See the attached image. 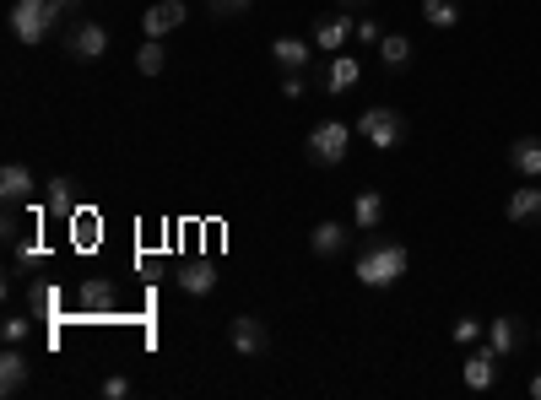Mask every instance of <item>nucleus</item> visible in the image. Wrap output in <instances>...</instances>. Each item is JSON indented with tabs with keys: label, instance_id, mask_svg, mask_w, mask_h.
Segmentation results:
<instances>
[{
	"label": "nucleus",
	"instance_id": "nucleus-24",
	"mask_svg": "<svg viewBox=\"0 0 541 400\" xmlns=\"http://www.w3.org/2000/svg\"><path fill=\"white\" fill-rule=\"evenodd\" d=\"M136 71H141V76H163V71H168V49H163V38H147V44L136 49Z\"/></svg>",
	"mask_w": 541,
	"mask_h": 400
},
{
	"label": "nucleus",
	"instance_id": "nucleus-13",
	"mask_svg": "<svg viewBox=\"0 0 541 400\" xmlns=\"http://www.w3.org/2000/svg\"><path fill=\"white\" fill-rule=\"evenodd\" d=\"M33 379V363L22 357V346H6L0 352V395H22Z\"/></svg>",
	"mask_w": 541,
	"mask_h": 400
},
{
	"label": "nucleus",
	"instance_id": "nucleus-6",
	"mask_svg": "<svg viewBox=\"0 0 541 400\" xmlns=\"http://www.w3.org/2000/svg\"><path fill=\"white\" fill-rule=\"evenodd\" d=\"M228 346L239 357H266L271 352V330H266V319H255V314H233L228 319Z\"/></svg>",
	"mask_w": 541,
	"mask_h": 400
},
{
	"label": "nucleus",
	"instance_id": "nucleus-32",
	"mask_svg": "<svg viewBox=\"0 0 541 400\" xmlns=\"http://www.w3.org/2000/svg\"><path fill=\"white\" fill-rule=\"evenodd\" d=\"M55 6L65 11V17H71V11H82V0H55Z\"/></svg>",
	"mask_w": 541,
	"mask_h": 400
},
{
	"label": "nucleus",
	"instance_id": "nucleus-9",
	"mask_svg": "<svg viewBox=\"0 0 541 400\" xmlns=\"http://www.w3.org/2000/svg\"><path fill=\"white\" fill-rule=\"evenodd\" d=\"M114 303H120V292H114L109 276H87L76 287V314H114Z\"/></svg>",
	"mask_w": 541,
	"mask_h": 400
},
{
	"label": "nucleus",
	"instance_id": "nucleus-5",
	"mask_svg": "<svg viewBox=\"0 0 541 400\" xmlns=\"http://www.w3.org/2000/svg\"><path fill=\"white\" fill-rule=\"evenodd\" d=\"M347 146H352V125H341V119H320V125L309 130V163L336 168L341 157H347Z\"/></svg>",
	"mask_w": 541,
	"mask_h": 400
},
{
	"label": "nucleus",
	"instance_id": "nucleus-1",
	"mask_svg": "<svg viewBox=\"0 0 541 400\" xmlns=\"http://www.w3.org/2000/svg\"><path fill=\"white\" fill-rule=\"evenodd\" d=\"M406 265H412V255H406V244H395V238H374V244L358 255V282L385 292L406 276Z\"/></svg>",
	"mask_w": 541,
	"mask_h": 400
},
{
	"label": "nucleus",
	"instance_id": "nucleus-22",
	"mask_svg": "<svg viewBox=\"0 0 541 400\" xmlns=\"http://www.w3.org/2000/svg\"><path fill=\"white\" fill-rule=\"evenodd\" d=\"M44 211H55V217H76V184L71 179H49L44 184Z\"/></svg>",
	"mask_w": 541,
	"mask_h": 400
},
{
	"label": "nucleus",
	"instance_id": "nucleus-23",
	"mask_svg": "<svg viewBox=\"0 0 541 400\" xmlns=\"http://www.w3.org/2000/svg\"><path fill=\"white\" fill-rule=\"evenodd\" d=\"M422 22L439 28V33H450L455 22H460V6H455V0H422Z\"/></svg>",
	"mask_w": 541,
	"mask_h": 400
},
{
	"label": "nucleus",
	"instance_id": "nucleus-4",
	"mask_svg": "<svg viewBox=\"0 0 541 400\" xmlns=\"http://www.w3.org/2000/svg\"><path fill=\"white\" fill-rule=\"evenodd\" d=\"M65 55L76 65H98L109 55V28H103L98 17H71L65 22Z\"/></svg>",
	"mask_w": 541,
	"mask_h": 400
},
{
	"label": "nucleus",
	"instance_id": "nucleus-30",
	"mask_svg": "<svg viewBox=\"0 0 541 400\" xmlns=\"http://www.w3.org/2000/svg\"><path fill=\"white\" fill-rule=\"evenodd\" d=\"M103 395H109V400H125V395H130V379H125V373H114V379H103Z\"/></svg>",
	"mask_w": 541,
	"mask_h": 400
},
{
	"label": "nucleus",
	"instance_id": "nucleus-12",
	"mask_svg": "<svg viewBox=\"0 0 541 400\" xmlns=\"http://www.w3.org/2000/svg\"><path fill=\"white\" fill-rule=\"evenodd\" d=\"M0 200H6V206H33V168L28 163L0 168Z\"/></svg>",
	"mask_w": 541,
	"mask_h": 400
},
{
	"label": "nucleus",
	"instance_id": "nucleus-17",
	"mask_svg": "<svg viewBox=\"0 0 541 400\" xmlns=\"http://www.w3.org/2000/svg\"><path fill=\"white\" fill-rule=\"evenodd\" d=\"M379 222H385V195H379V190H358V200H352V228H358V233H379Z\"/></svg>",
	"mask_w": 541,
	"mask_h": 400
},
{
	"label": "nucleus",
	"instance_id": "nucleus-2",
	"mask_svg": "<svg viewBox=\"0 0 541 400\" xmlns=\"http://www.w3.org/2000/svg\"><path fill=\"white\" fill-rule=\"evenodd\" d=\"M60 22H71V17H65L55 0H17V6H11V33H17V44H28V49L44 44Z\"/></svg>",
	"mask_w": 541,
	"mask_h": 400
},
{
	"label": "nucleus",
	"instance_id": "nucleus-3",
	"mask_svg": "<svg viewBox=\"0 0 541 400\" xmlns=\"http://www.w3.org/2000/svg\"><path fill=\"white\" fill-rule=\"evenodd\" d=\"M352 130H358V136H363L368 146H379V152H395V146L406 141V114H401V109H390V103H368Z\"/></svg>",
	"mask_w": 541,
	"mask_h": 400
},
{
	"label": "nucleus",
	"instance_id": "nucleus-8",
	"mask_svg": "<svg viewBox=\"0 0 541 400\" xmlns=\"http://www.w3.org/2000/svg\"><path fill=\"white\" fill-rule=\"evenodd\" d=\"M504 217L514 222V228H541V184L536 179H525L520 190H509Z\"/></svg>",
	"mask_w": 541,
	"mask_h": 400
},
{
	"label": "nucleus",
	"instance_id": "nucleus-33",
	"mask_svg": "<svg viewBox=\"0 0 541 400\" xmlns=\"http://www.w3.org/2000/svg\"><path fill=\"white\" fill-rule=\"evenodd\" d=\"M531 395H536V400H541V373H536V379H531Z\"/></svg>",
	"mask_w": 541,
	"mask_h": 400
},
{
	"label": "nucleus",
	"instance_id": "nucleus-28",
	"mask_svg": "<svg viewBox=\"0 0 541 400\" xmlns=\"http://www.w3.org/2000/svg\"><path fill=\"white\" fill-rule=\"evenodd\" d=\"M455 341H460V346H477V341H482V319L460 314V319H455Z\"/></svg>",
	"mask_w": 541,
	"mask_h": 400
},
{
	"label": "nucleus",
	"instance_id": "nucleus-11",
	"mask_svg": "<svg viewBox=\"0 0 541 400\" xmlns=\"http://www.w3.org/2000/svg\"><path fill=\"white\" fill-rule=\"evenodd\" d=\"M184 17H190V6H184V0H157L147 17H141V33H147V38H163V33L184 28Z\"/></svg>",
	"mask_w": 541,
	"mask_h": 400
},
{
	"label": "nucleus",
	"instance_id": "nucleus-7",
	"mask_svg": "<svg viewBox=\"0 0 541 400\" xmlns=\"http://www.w3.org/2000/svg\"><path fill=\"white\" fill-rule=\"evenodd\" d=\"M309 38H314V49H320V55H341V49L358 38V22L336 17V11H331V17H314V33Z\"/></svg>",
	"mask_w": 541,
	"mask_h": 400
},
{
	"label": "nucleus",
	"instance_id": "nucleus-21",
	"mask_svg": "<svg viewBox=\"0 0 541 400\" xmlns=\"http://www.w3.org/2000/svg\"><path fill=\"white\" fill-rule=\"evenodd\" d=\"M379 65L401 76L406 65H412V38H406V33H385V38H379Z\"/></svg>",
	"mask_w": 541,
	"mask_h": 400
},
{
	"label": "nucleus",
	"instance_id": "nucleus-19",
	"mask_svg": "<svg viewBox=\"0 0 541 400\" xmlns=\"http://www.w3.org/2000/svg\"><path fill=\"white\" fill-rule=\"evenodd\" d=\"M347 238H352V233L341 228V222H320V228L309 233V249H314L320 260H336L341 249H347Z\"/></svg>",
	"mask_w": 541,
	"mask_h": 400
},
{
	"label": "nucleus",
	"instance_id": "nucleus-14",
	"mask_svg": "<svg viewBox=\"0 0 541 400\" xmlns=\"http://www.w3.org/2000/svg\"><path fill=\"white\" fill-rule=\"evenodd\" d=\"M493 379H498V352H493V346H477V352L466 357V390L487 395V390H493Z\"/></svg>",
	"mask_w": 541,
	"mask_h": 400
},
{
	"label": "nucleus",
	"instance_id": "nucleus-16",
	"mask_svg": "<svg viewBox=\"0 0 541 400\" xmlns=\"http://www.w3.org/2000/svg\"><path fill=\"white\" fill-rule=\"evenodd\" d=\"M363 82V65L347 55V49H341V55H331V71H325V92H331V98H341V92H352Z\"/></svg>",
	"mask_w": 541,
	"mask_h": 400
},
{
	"label": "nucleus",
	"instance_id": "nucleus-10",
	"mask_svg": "<svg viewBox=\"0 0 541 400\" xmlns=\"http://www.w3.org/2000/svg\"><path fill=\"white\" fill-rule=\"evenodd\" d=\"M487 346H493L498 357L520 352V346H525V319H520V314H498V319H487Z\"/></svg>",
	"mask_w": 541,
	"mask_h": 400
},
{
	"label": "nucleus",
	"instance_id": "nucleus-27",
	"mask_svg": "<svg viewBox=\"0 0 541 400\" xmlns=\"http://www.w3.org/2000/svg\"><path fill=\"white\" fill-rule=\"evenodd\" d=\"M28 303H33V314H55V309H60V292H55V287H33Z\"/></svg>",
	"mask_w": 541,
	"mask_h": 400
},
{
	"label": "nucleus",
	"instance_id": "nucleus-31",
	"mask_svg": "<svg viewBox=\"0 0 541 400\" xmlns=\"http://www.w3.org/2000/svg\"><path fill=\"white\" fill-rule=\"evenodd\" d=\"M379 38H385V33H379V22L363 17V22H358V44H379Z\"/></svg>",
	"mask_w": 541,
	"mask_h": 400
},
{
	"label": "nucleus",
	"instance_id": "nucleus-20",
	"mask_svg": "<svg viewBox=\"0 0 541 400\" xmlns=\"http://www.w3.org/2000/svg\"><path fill=\"white\" fill-rule=\"evenodd\" d=\"M179 287L190 292V298H206V292L217 287V271H211V260H184V265H179Z\"/></svg>",
	"mask_w": 541,
	"mask_h": 400
},
{
	"label": "nucleus",
	"instance_id": "nucleus-26",
	"mask_svg": "<svg viewBox=\"0 0 541 400\" xmlns=\"http://www.w3.org/2000/svg\"><path fill=\"white\" fill-rule=\"evenodd\" d=\"M28 330H33V319H22V314H11L6 325H0V336H6V346H22L28 341Z\"/></svg>",
	"mask_w": 541,
	"mask_h": 400
},
{
	"label": "nucleus",
	"instance_id": "nucleus-34",
	"mask_svg": "<svg viewBox=\"0 0 541 400\" xmlns=\"http://www.w3.org/2000/svg\"><path fill=\"white\" fill-rule=\"evenodd\" d=\"M341 6H368V0H341Z\"/></svg>",
	"mask_w": 541,
	"mask_h": 400
},
{
	"label": "nucleus",
	"instance_id": "nucleus-29",
	"mask_svg": "<svg viewBox=\"0 0 541 400\" xmlns=\"http://www.w3.org/2000/svg\"><path fill=\"white\" fill-rule=\"evenodd\" d=\"M303 92H309V82H303V71H287V76H282V98H287V103H298Z\"/></svg>",
	"mask_w": 541,
	"mask_h": 400
},
{
	"label": "nucleus",
	"instance_id": "nucleus-15",
	"mask_svg": "<svg viewBox=\"0 0 541 400\" xmlns=\"http://www.w3.org/2000/svg\"><path fill=\"white\" fill-rule=\"evenodd\" d=\"M271 60L282 65V71H303V65L314 60V38H293V33L271 38Z\"/></svg>",
	"mask_w": 541,
	"mask_h": 400
},
{
	"label": "nucleus",
	"instance_id": "nucleus-25",
	"mask_svg": "<svg viewBox=\"0 0 541 400\" xmlns=\"http://www.w3.org/2000/svg\"><path fill=\"white\" fill-rule=\"evenodd\" d=\"M206 11L217 22H233V17H244V11H249V0H206Z\"/></svg>",
	"mask_w": 541,
	"mask_h": 400
},
{
	"label": "nucleus",
	"instance_id": "nucleus-18",
	"mask_svg": "<svg viewBox=\"0 0 541 400\" xmlns=\"http://www.w3.org/2000/svg\"><path fill=\"white\" fill-rule=\"evenodd\" d=\"M509 168L520 173V179H541V141L536 136L509 141Z\"/></svg>",
	"mask_w": 541,
	"mask_h": 400
}]
</instances>
